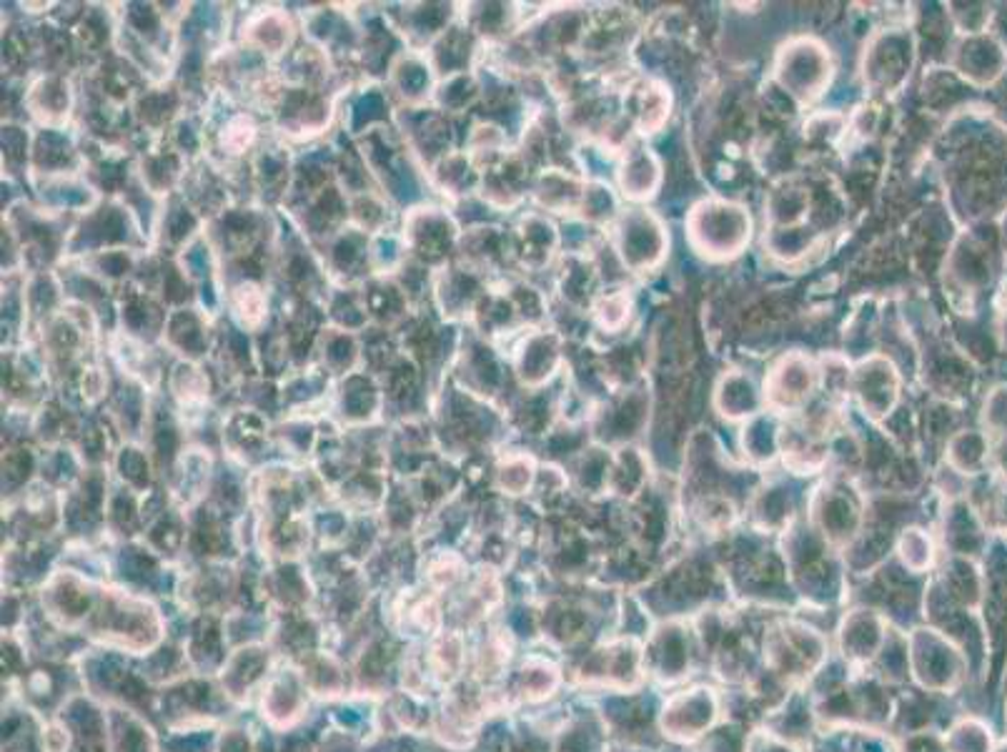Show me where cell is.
I'll return each instance as SVG.
<instances>
[{
    "mask_svg": "<svg viewBox=\"0 0 1007 752\" xmlns=\"http://www.w3.org/2000/svg\"><path fill=\"white\" fill-rule=\"evenodd\" d=\"M815 384H817V371L809 364V359H804L802 354H789L770 374L764 397L777 409L792 412L809 401Z\"/></svg>",
    "mask_w": 1007,
    "mask_h": 752,
    "instance_id": "obj_6",
    "label": "cell"
},
{
    "mask_svg": "<svg viewBox=\"0 0 1007 752\" xmlns=\"http://www.w3.org/2000/svg\"><path fill=\"white\" fill-rule=\"evenodd\" d=\"M371 108H379V98H376V96H371L368 101H364V104L359 105V113H356V120L361 123V120L368 119V116H374L376 111H371Z\"/></svg>",
    "mask_w": 1007,
    "mask_h": 752,
    "instance_id": "obj_17",
    "label": "cell"
},
{
    "mask_svg": "<svg viewBox=\"0 0 1007 752\" xmlns=\"http://www.w3.org/2000/svg\"><path fill=\"white\" fill-rule=\"evenodd\" d=\"M664 226L642 208L627 211L616 223V253L631 271H647L664 259Z\"/></svg>",
    "mask_w": 1007,
    "mask_h": 752,
    "instance_id": "obj_4",
    "label": "cell"
},
{
    "mask_svg": "<svg viewBox=\"0 0 1007 752\" xmlns=\"http://www.w3.org/2000/svg\"><path fill=\"white\" fill-rule=\"evenodd\" d=\"M852 392L860 401L862 412L870 419H885L895 412L900 399V376L885 356H870L852 371Z\"/></svg>",
    "mask_w": 1007,
    "mask_h": 752,
    "instance_id": "obj_5",
    "label": "cell"
},
{
    "mask_svg": "<svg viewBox=\"0 0 1007 752\" xmlns=\"http://www.w3.org/2000/svg\"><path fill=\"white\" fill-rule=\"evenodd\" d=\"M762 407V394L747 374H727L717 386V409L730 419L755 416Z\"/></svg>",
    "mask_w": 1007,
    "mask_h": 752,
    "instance_id": "obj_10",
    "label": "cell"
},
{
    "mask_svg": "<svg viewBox=\"0 0 1007 752\" xmlns=\"http://www.w3.org/2000/svg\"><path fill=\"white\" fill-rule=\"evenodd\" d=\"M585 206L592 219H609L616 204H614V196L609 193V189L594 186L592 191L585 193Z\"/></svg>",
    "mask_w": 1007,
    "mask_h": 752,
    "instance_id": "obj_15",
    "label": "cell"
},
{
    "mask_svg": "<svg viewBox=\"0 0 1007 752\" xmlns=\"http://www.w3.org/2000/svg\"><path fill=\"white\" fill-rule=\"evenodd\" d=\"M629 120L644 133H655L662 128V123L670 116V93L659 83H634L629 86L627 98H624Z\"/></svg>",
    "mask_w": 1007,
    "mask_h": 752,
    "instance_id": "obj_7",
    "label": "cell"
},
{
    "mask_svg": "<svg viewBox=\"0 0 1007 752\" xmlns=\"http://www.w3.org/2000/svg\"><path fill=\"white\" fill-rule=\"evenodd\" d=\"M649 416V394L644 389H631L622 399H616L612 407H607L604 416V431H609L614 439H624L639 434Z\"/></svg>",
    "mask_w": 1007,
    "mask_h": 752,
    "instance_id": "obj_9",
    "label": "cell"
},
{
    "mask_svg": "<svg viewBox=\"0 0 1007 752\" xmlns=\"http://www.w3.org/2000/svg\"><path fill=\"white\" fill-rule=\"evenodd\" d=\"M985 422L993 429H1007V389H995L990 401L985 404Z\"/></svg>",
    "mask_w": 1007,
    "mask_h": 752,
    "instance_id": "obj_16",
    "label": "cell"
},
{
    "mask_svg": "<svg viewBox=\"0 0 1007 752\" xmlns=\"http://www.w3.org/2000/svg\"><path fill=\"white\" fill-rule=\"evenodd\" d=\"M631 35V23H629L627 13H619V11H607V13L599 18L594 23V28L586 33V41L592 43L594 50L601 53H612L619 45H624Z\"/></svg>",
    "mask_w": 1007,
    "mask_h": 752,
    "instance_id": "obj_11",
    "label": "cell"
},
{
    "mask_svg": "<svg viewBox=\"0 0 1007 752\" xmlns=\"http://www.w3.org/2000/svg\"><path fill=\"white\" fill-rule=\"evenodd\" d=\"M689 238L694 249L712 259H730L745 249L752 221L740 204L732 201H701L689 213Z\"/></svg>",
    "mask_w": 1007,
    "mask_h": 752,
    "instance_id": "obj_1",
    "label": "cell"
},
{
    "mask_svg": "<svg viewBox=\"0 0 1007 752\" xmlns=\"http://www.w3.org/2000/svg\"><path fill=\"white\" fill-rule=\"evenodd\" d=\"M659 181H662V166H659L657 156L637 148L631 151L624 163H622V171H619V183H622V191L627 193L629 198H649L655 196L659 189Z\"/></svg>",
    "mask_w": 1007,
    "mask_h": 752,
    "instance_id": "obj_8",
    "label": "cell"
},
{
    "mask_svg": "<svg viewBox=\"0 0 1007 752\" xmlns=\"http://www.w3.org/2000/svg\"><path fill=\"white\" fill-rule=\"evenodd\" d=\"M915 63V41L907 28H890L877 33L864 50L862 74L864 83L877 93H895L902 89Z\"/></svg>",
    "mask_w": 1007,
    "mask_h": 752,
    "instance_id": "obj_3",
    "label": "cell"
},
{
    "mask_svg": "<svg viewBox=\"0 0 1007 752\" xmlns=\"http://www.w3.org/2000/svg\"><path fill=\"white\" fill-rule=\"evenodd\" d=\"M554 361H556L554 344H552V341H539V344H534L531 352L526 354L524 376H529V379H541V376L549 374V369L554 367Z\"/></svg>",
    "mask_w": 1007,
    "mask_h": 752,
    "instance_id": "obj_13",
    "label": "cell"
},
{
    "mask_svg": "<svg viewBox=\"0 0 1007 752\" xmlns=\"http://www.w3.org/2000/svg\"><path fill=\"white\" fill-rule=\"evenodd\" d=\"M629 316V298L624 294H607L597 304L599 324L609 331L622 329Z\"/></svg>",
    "mask_w": 1007,
    "mask_h": 752,
    "instance_id": "obj_12",
    "label": "cell"
},
{
    "mask_svg": "<svg viewBox=\"0 0 1007 752\" xmlns=\"http://www.w3.org/2000/svg\"><path fill=\"white\" fill-rule=\"evenodd\" d=\"M833 75L830 53L809 38H797L779 50L777 58V83L787 96L797 101H812L825 90Z\"/></svg>",
    "mask_w": 1007,
    "mask_h": 752,
    "instance_id": "obj_2",
    "label": "cell"
},
{
    "mask_svg": "<svg viewBox=\"0 0 1007 752\" xmlns=\"http://www.w3.org/2000/svg\"><path fill=\"white\" fill-rule=\"evenodd\" d=\"M980 437L978 434H957L955 439H952V444H949V457H952V461L955 464H960V467H972L975 461H980Z\"/></svg>",
    "mask_w": 1007,
    "mask_h": 752,
    "instance_id": "obj_14",
    "label": "cell"
}]
</instances>
